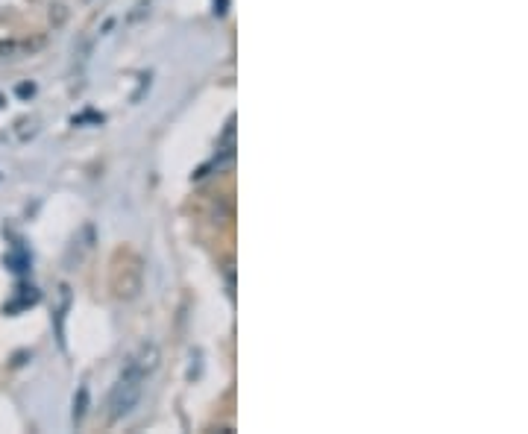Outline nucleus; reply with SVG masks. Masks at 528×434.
<instances>
[{
	"mask_svg": "<svg viewBox=\"0 0 528 434\" xmlns=\"http://www.w3.org/2000/svg\"><path fill=\"white\" fill-rule=\"evenodd\" d=\"M156 367H159V347L141 344L109 393V420L112 423L130 417L135 411V405L141 402V393H144V382L156 373Z\"/></svg>",
	"mask_w": 528,
	"mask_h": 434,
	"instance_id": "nucleus-1",
	"label": "nucleus"
},
{
	"mask_svg": "<svg viewBox=\"0 0 528 434\" xmlns=\"http://www.w3.org/2000/svg\"><path fill=\"white\" fill-rule=\"evenodd\" d=\"M144 282V261L135 253H118L112 264V291L118 300H135Z\"/></svg>",
	"mask_w": 528,
	"mask_h": 434,
	"instance_id": "nucleus-2",
	"label": "nucleus"
},
{
	"mask_svg": "<svg viewBox=\"0 0 528 434\" xmlns=\"http://www.w3.org/2000/svg\"><path fill=\"white\" fill-rule=\"evenodd\" d=\"M88 411V385H80V391L74 396V423H83V417H86Z\"/></svg>",
	"mask_w": 528,
	"mask_h": 434,
	"instance_id": "nucleus-3",
	"label": "nucleus"
},
{
	"mask_svg": "<svg viewBox=\"0 0 528 434\" xmlns=\"http://www.w3.org/2000/svg\"><path fill=\"white\" fill-rule=\"evenodd\" d=\"M33 91H36L33 86H21V88H18V94H21V97H27V94H33Z\"/></svg>",
	"mask_w": 528,
	"mask_h": 434,
	"instance_id": "nucleus-4",
	"label": "nucleus"
},
{
	"mask_svg": "<svg viewBox=\"0 0 528 434\" xmlns=\"http://www.w3.org/2000/svg\"><path fill=\"white\" fill-rule=\"evenodd\" d=\"M0 179H6V168H0Z\"/></svg>",
	"mask_w": 528,
	"mask_h": 434,
	"instance_id": "nucleus-5",
	"label": "nucleus"
}]
</instances>
